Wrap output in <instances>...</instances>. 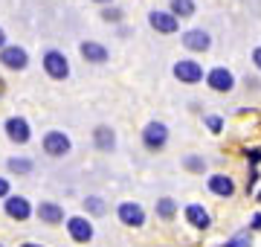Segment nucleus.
I'll use <instances>...</instances> for the list:
<instances>
[{
	"label": "nucleus",
	"instance_id": "23",
	"mask_svg": "<svg viewBox=\"0 0 261 247\" xmlns=\"http://www.w3.org/2000/svg\"><path fill=\"white\" fill-rule=\"evenodd\" d=\"M221 247H252V236H250V230H241V233H235L232 238H226V244Z\"/></svg>",
	"mask_w": 261,
	"mask_h": 247
},
{
	"label": "nucleus",
	"instance_id": "17",
	"mask_svg": "<svg viewBox=\"0 0 261 247\" xmlns=\"http://www.w3.org/2000/svg\"><path fill=\"white\" fill-rule=\"evenodd\" d=\"M93 145L99 152H113L116 149V131L111 125H96L93 128Z\"/></svg>",
	"mask_w": 261,
	"mask_h": 247
},
{
	"label": "nucleus",
	"instance_id": "11",
	"mask_svg": "<svg viewBox=\"0 0 261 247\" xmlns=\"http://www.w3.org/2000/svg\"><path fill=\"white\" fill-rule=\"evenodd\" d=\"M148 23H151L154 32H160V35H174V32L180 29V20L168 9H151L148 12Z\"/></svg>",
	"mask_w": 261,
	"mask_h": 247
},
{
	"label": "nucleus",
	"instance_id": "20",
	"mask_svg": "<svg viewBox=\"0 0 261 247\" xmlns=\"http://www.w3.org/2000/svg\"><path fill=\"white\" fill-rule=\"evenodd\" d=\"M157 215L166 218V221H171L174 215H177V201L174 198H157Z\"/></svg>",
	"mask_w": 261,
	"mask_h": 247
},
{
	"label": "nucleus",
	"instance_id": "31",
	"mask_svg": "<svg viewBox=\"0 0 261 247\" xmlns=\"http://www.w3.org/2000/svg\"><path fill=\"white\" fill-rule=\"evenodd\" d=\"M6 44H9V41H6V29H3V27H0V50H3V47H6Z\"/></svg>",
	"mask_w": 261,
	"mask_h": 247
},
{
	"label": "nucleus",
	"instance_id": "22",
	"mask_svg": "<svg viewBox=\"0 0 261 247\" xmlns=\"http://www.w3.org/2000/svg\"><path fill=\"white\" fill-rule=\"evenodd\" d=\"M183 169L192 171V175H203V171H206V160L200 157V154H189V157H183Z\"/></svg>",
	"mask_w": 261,
	"mask_h": 247
},
{
	"label": "nucleus",
	"instance_id": "13",
	"mask_svg": "<svg viewBox=\"0 0 261 247\" xmlns=\"http://www.w3.org/2000/svg\"><path fill=\"white\" fill-rule=\"evenodd\" d=\"M79 53H82V58L87 64H108L111 61V50L105 47L102 41H82Z\"/></svg>",
	"mask_w": 261,
	"mask_h": 247
},
{
	"label": "nucleus",
	"instance_id": "2",
	"mask_svg": "<svg viewBox=\"0 0 261 247\" xmlns=\"http://www.w3.org/2000/svg\"><path fill=\"white\" fill-rule=\"evenodd\" d=\"M41 149H44V154H47V157H67V154L73 152V140H70V137H67L64 131H47L44 134V137H41Z\"/></svg>",
	"mask_w": 261,
	"mask_h": 247
},
{
	"label": "nucleus",
	"instance_id": "8",
	"mask_svg": "<svg viewBox=\"0 0 261 247\" xmlns=\"http://www.w3.org/2000/svg\"><path fill=\"white\" fill-rule=\"evenodd\" d=\"M203 79L209 90H215V93H232L235 90V76L229 67H212V70H206Z\"/></svg>",
	"mask_w": 261,
	"mask_h": 247
},
{
	"label": "nucleus",
	"instance_id": "5",
	"mask_svg": "<svg viewBox=\"0 0 261 247\" xmlns=\"http://www.w3.org/2000/svg\"><path fill=\"white\" fill-rule=\"evenodd\" d=\"M64 224H67V236L73 238L75 244H90L93 241L96 230H93V221L87 215H70Z\"/></svg>",
	"mask_w": 261,
	"mask_h": 247
},
{
	"label": "nucleus",
	"instance_id": "15",
	"mask_svg": "<svg viewBox=\"0 0 261 247\" xmlns=\"http://www.w3.org/2000/svg\"><path fill=\"white\" fill-rule=\"evenodd\" d=\"M206 189L218 195V198H232L235 195V181L229 175H209V181H206Z\"/></svg>",
	"mask_w": 261,
	"mask_h": 247
},
{
	"label": "nucleus",
	"instance_id": "6",
	"mask_svg": "<svg viewBox=\"0 0 261 247\" xmlns=\"http://www.w3.org/2000/svg\"><path fill=\"white\" fill-rule=\"evenodd\" d=\"M0 64L6 67V70H12V73L27 70V67H29L27 47H20V44H6V47L0 50Z\"/></svg>",
	"mask_w": 261,
	"mask_h": 247
},
{
	"label": "nucleus",
	"instance_id": "26",
	"mask_svg": "<svg viewBox=\"0 0 261 247\" xmlns=\"http://www.w3.org/2000/svg\"><path fill=\"white\" fill-rule=\"evenodd\" d=\"M244 154H247V160H250V169H255V166L261 163V145L258 149H247Z\"/></svg>",
	"mask_w": 261,
	"mask_h": 247
},
{
	"label": "nucleus",
	"instance_id": "21",
	"mask_svg": "<svg viewBox=\"0 0 261 247\" xmlns=\"http://www.w3.org/2000/svg\"><path fill=\"white\" fill-rule=\"evenodd\" d=\"M84 209H87V215H105L108 204H105V198H99V195H87V198H84Z\"/></svg>",
	"mask_w": 261,
	"mask_h": 247
},
{
	"label": "nucleus",
	"instance_id": "16",
	"mask_svg": "<svg viewBox=\"0 0 261 247\" xmlns=\"http://www.w3.org/2000/svg\"><path fill=\"white\" fill-rule=\"evenodd\" d=\"M183 215H186V221H189L195 230H209V227H212L209 209H206L203 204H189V207L183 209Z\"/></svg>",
	"mask_w": 261,
	"mask_h": 247
},
{
	"label": "nucleus",
	"instance_id": "30",
	"mask_svg": "<svg viewBox=\"0 0 261 247\" xmlns=\"http://www.w3.org/2000/svg\"><path fill=\"white\" fill-rule=\"evenodd\" d=\"M252 64H255V67L261 70V47H255V50H252Z\"/></svg>",
	"mask_w": 261,
	"mask_h": 247
},
{
	"label": "nucleus",
	"instance_id": "25",
	"mask_svg": "<svg viewBox=\"0 0 261 247\" xmlns=\"http://www.w3.org/2000/svg\"><path fill=\"white\" fill-rule=\"evenodd\" d=\"M203 122H206V128H209L212 134H221V131H224V116H221V114H206Z\"/></svg>",
	"mask_w": 261,
	"mask_h": 247
},
{
	"label": "nucleus",
	"instance_id": "4",
	"mask_svg": "<svg viewBox=\"0 0 261 247\" xmlns=\"http://www.w3.org/2000/svg\"><path fill=\"white\" fill-rule=\"evenodd\" d=\"M171 73H174V79H177L180 85H200L206 76L200 61H195V58H180V61H174Z\"/></svg>",
	"mask_w": 261,
	"mask_h": 247
},
{
	"label": "nucleus",
	"instance_id": "32",
	"mask_svg": "<svg viewBox=\"0 0 261 247\" xmlns=\"http://www.w3.org/2000/svg\"><path fill=\"white\" fill-rule=\"evenodd\" d=\"M93 3H99V6H111L113 0H93Z\"/></svg>",
	"mask_w": 261,
	"mask_h": 247
},
{
	"label": "nucleus",
	"instance_id": "19",
	"mask_svg": "<svg viewBox=\"0 0 261 247\" xmlns=\"http://www.w3.org/2000/svg\"><path fill=\"white\" fill-rule=\"evenodd\" d=\"M6 169H9L12 175H29V171L35 169V160H32V157H9V160H6Z\"/></svg>",
	"mask_w": 261,
	"mask_h": 247
},
{
	"label": "nucleus",
	"instance_id": "1",
	"mask_svg": "<svg viewBox=\"0 0 261 247\" xmlns=\"http://www.w3.org/2000/svg\"><path fill=\"white\" fill-rule=\"evenodd\" d=\"M41 67H44V73H47L53 82H64V79H70V58H67L61 50H56V47L44 50Z\"/></svg>",
	"mask_w": 261,
	"mask_h": 247
},
{
	"label": "nucleus",
	"instance_id": "14",
	"mask_svg": "<svg viewBox=\"0 0 261 247\" xmlns=\"http://www.w3.org/2000/svg\"><path fill=\"white\" fill-rule=\"evenodd\" d=\"M35 215L41 221H44V224H49V227H58V224H64V207H61V204H56V201H41V204H38L35 207Z\"/></svg>",
	"mask_w": 261,
	"mask_h": 247
},
{
	"label": "nucleus",
	"instance_id": "7",
	"mask_svg": "<svg viewBox=\"0 0 261 247\" xmlns=\"http://www.w3.org/2000/svg\"><path fill=\"white\" fill-rule=\"evenodd\" d=\"M180 44H183L189 53H209L212 35H209V29H203V27H192V29H183Z\"/></svg>",
	"mask_w": 261,
	"mask_h": 247
},
{
	"label": "nucleus",
	"instance_id": "24",
	"mask_svg": "<svg viewBox=\"0 0 261 247\" xmlns=\"http://www.w3.org/2000/svg\"><path fill=\"white\" fill-rule=\"evenodd\" d=\"M122 18H125V12L119 6H102V20H108V23H122Z\"/></svg>",
	"mask_w": 261,
	"mask_h": 247
},
{
	"label": "nucleus",
	"instance_id": "3",
	"mask_svg": "<svg viewBox=\"0 0 261 247\" xmlns=\"http://www.w3.org/2000/svg\"><path fill=\"white\" fill-rule=\"evenodd\" d=\"M142 145L148 152H163L168 145V125L160 122V119L145 122V128H142Z\"/></svg>",
	"mask_w": 261,
	"mask_h": 247
},
{
	"label": "nucleus",
	"instance_id": "29",
	"mask_svg": "<svg viewBox=\"0 0 261 247\" xmlns=\"http://www.w3.org/2000/svg\"><path fill=\"white\" fill-rule=\"evenodd\" d=\"M252 230H261V212H255V215H252V221H250V233Z\"/></svg>",
	"mask_w": 261,
	"mask_h": 247
},
{
	"label": "nucleus",
	"instance_id": "28",
	"mask_svg": "<svg viewBox=\"0 0 261 247\" xmlns=\"http://www.w3.org/2000/svg\"><path fill=\"white\" fill-rule=\"evenodd\" d=\"M255 183H258V169H250V178H247V192L255 189Z\"/></svg>",
	"mask_w": 261,
	"mask_h": 247
},
{
	"label": "nucleus",
	"instance_id": "12",
	"mask_svg": "<svg viewBox=\"0 0 261 247\" xmlns=\"http://www.w3.org/2000/svg\"><path fill=\"white\" fill-rule=\"evenodd\" d=\"M116 215H119V221L125 227L140 230L142 224H145V209H142L137 201H122L119 207H116Z\"/></svg>",
	"mask_w": 261,
	"mask_h": 247
},
{
	"label": "nucleus",
	"instance_id": "10",
	"mask_svg": "<svg viewBox=\"0 0 261 247\" xmlns=\"http://www.w3.org/2000/svg\"><path fill=\"white\" fill-rule=\"evenodd\" d=\"M3 212H6L12 221H29L32 212H35V207H32L29 198H23V195H9V198H3Z\"/></svg>",
	"mask_w": 261,
	"mask_h": 247
},
{
	"label": "nucleus",
	"instance_id": "35",
	"mask_svg": "<svg viewBox=\"0 0 261 247\" xmlns=\"http://www.w3.org/2000/svg\"><path fill=\"white\" fill-rule=\"evenodd\" d=\"M0 247H3V244H0Z\"/></svg>",
	"mask_w": 261,
	"mask_h": 247
},
{
	"label": "nucleus",
	"instance_id": "33",
	"mask_svg": "<svg viewBox=\"0 0 261 247\" xmlns=\"http://www.w3.org/2000/svg\"><path fill=\"white\" fill-rule=\"evenodd\" d=\"M20 247H44V244H35V241H23Z\"/></svg>",
	"mask_w": 261,
	"mask_h": 247
},
{
	"label": "nucleus",
	"instance_id": "34",
	"mask_svg": "<svg viewBox=\"0 0 261 247\" xmlns=\"http://www.w3.org/2000/svg\"><path fill=\"white\" fill-rule=\"evenodd\" d=\"M258 201H261V192H258Z\"/></svg>",
	"mask_w": 261,
	"mask_h": 247
},
{
	"label": "nucleus",
	"instance_id": "27",
	"mask_svg": "<svg viewBox=\"0 0 261 247\" xmlns=\"http://www.w3.org/2000/svg\"><path fill=\"white\" fill-rule=\"evenodd\" d=\"M12 195V183L9 178H0V198H9Z\"/></svg>",
	"mask_w": 261,
	"mask_h": 247
},
{
	"label": "nucleus",
	"instance_id": "9",
	"mask_svg": "<svg viewBox=\"0 0 261 247\" xmlns=\"http://www.w3.org/2000/svg\"><path fill=\"white\" fill-rule=\"evenodd\" d=\"M3 131L9 137V143L15 145H27L32 140V125L23 119V116H9L6 122H3Z\"/></svg>",
	"mask_w": 261,
	"mask_h": 247
},
{
	"label": "nucleus",
	"instance_id": "18",
	"mask_svg": "<svg viewBox=\"0 0 261 247\" xmlns=\"http://www.w3.org/2000/svg\"><path fill=\"white\" fill-rule=\"evenodd\" d=\"M168 6H171L168 12H171L177 20H186V18H192V15L197 12V3H195V0H171Z\"/></svg>",
	"mask_w": 261,
	"mask_h": 247
}]
</instances>
